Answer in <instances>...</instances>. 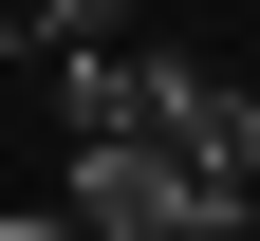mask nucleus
<instances>
[{"instance_id":"nucleus-1","label":"nucleus","mask_w":260,"mask_h":241,"mask_svg":"<svg viewBox=\"0 0 260 241\" xmlns=\"http://www.w3.org/2000/svg\"><path fill=\"white\" fill-rule=\"evenodd\" d=\"M205 223H242V204H205L149 130H75V241H205Z\"/></svg>"},{"instance_id":"nucleus-2","label":"nucleus","mask_w":260,"mask_h":241,"mask_svg":"<svg viewBox=\"0 0 260 241\" xmlns=\"http://www.w3.org/2000/svg\"><path fill=\"white\" fill-rule=\"evenodd\" d=\"M130 130H149L205 204H242V186H260V93H223V75H168V56H149V112H130Z\"/></svg>"},{"instance_id":"nucleus-3","label":"nucleus","mask_w":260,"mask_h":241,"mask_svg":"<svg viewBox=\"0 0 260 241\" xmlns=\"http://www.w3.org/2000/svg\"><path fill=\"white\" fill-rule=\"evenodd\" d=\"M0 241H75V204H19V223H0Z\"/></svg>"},{"instance_id":"nucleus-4","label":"nucleus","mask_w":260,"mask_h":241,"mask_svg":"<svg viewBox=\"0 0 260 241\" xmlns=\"http://www.w3.org/2000/svg\"><path fill=\"white\" fill-rule=\"evenodd\" d=\"M0 56H38V38H19V0H0Z\"/></svg>"},{"instance_id":"nucleus-5","label":"nucleus","mask_w":260,"mask_h":241,"mask_svg":"<svg viewBox=\"0 0 260 241\" xmlns=\"http://www.w3.org/2000/svg\"><path fill=\"white\" fill-rule=\"evenodd\" d=\"M242 241H260V186H242Z\"/></svg>"}]
</instances>
